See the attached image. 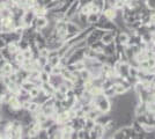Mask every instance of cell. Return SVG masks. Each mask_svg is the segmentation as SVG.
Instances as JSON below:
<instances>
[{
	"instance_id": "obj_1",
	"label": "cell",
	"mask_w": 155,
	"mask_h": 139,
	"mask_svg": "<svg viewBox=\"0 0 155 139\" xmlns=\"http://www.w3.org/2000/svg\"><path fill=\"white\" fill-rule=\"evenodd\" d=\"M105 30L103 29H100V28H93L91 29V31L88 34V36L86 37V44L87 46H89L91 44H93L94 42H96V41H100L101 40V37L103 36V34Z\"/></svg>"
},
{
	"instance_id": "obj_2",
	"label": "cell",
	"mask_w": 155,
	"mask_h": 139,
	"mask_svg": "<svg viewBox=\"0 0 155 139\" xmlns=\"http://www.w3.org/2000/svg\"><path fill=\"white\" fill-rule=\"evenodd\" d=\"M79 9H80V0H73L71 2V5L68 6V8L65 12V19L66 20H71L74 15L78 14Z\"/></svg>"
},
{
	"instance_id": "obj_3",
	"label": "cell",
	"mask_w": 155,
	"mask_h": 139,
	"mask_svg": "<svg viewBox=\"0 0 155 139\" xmlns=\"http://www.w3.org/2000/svg\"><path fill=\"white\" fill-rule=\"evenodd\" d=\"M49 22H50V20L48 18V15H39V16L35 18V20L32 22V26L35 27L36 31H41L43 28H45L49 25Z\"/></svg>"
},
{
	"instance_id": "obj_4",
	"label": "cell",
	"mask_w": 155,
	"mask_h": 139,
	"mask_svg": "<svg viewBox=\"0 0 155 139\" xmlns=\"http://www.w3.org/2000/svg\"><path fill=\"white\" fill-rule=\"evenodd\" d=\"M102 14H103V15L107 18V19H108V20H114V19L116 18V15H117V9L114 6L105 4L103 11H102Z\"/></svg>"
},
{
	"instance_id": "obj_5",
	"label": "cell",
	"mask_w": 155,
	"mask_h": 139,
	"mask_svg": "<svg viewBox=\"0 0 155 139\" xmlns=\"http://www.w3.org/2000/svg\"><path fill=\"white\" fill-rule=\"evenodd\" d=\"M117 35V30H112V31H104L103 36L101 37V42L103 43L104 45L105 44H109V43H112L115 42V37Z\"/></svg>"
},
{
	"instance_id": "obj_6",
	"label": "cell",
	"mask_w": 155,
	"mask_h": 139,
	"mask_svg": "<svg viewBox=\"0 0 155 139\" xmlns=\"http://www.w3.org/2000/svg\"><path fill=\"white\" fill-rule=\"evenodd\" d=\"M103 53L105 56H114V55H116V45H115V42L109 43V44H105L103 48Z\"/></svg>"
},
{
	"instance_id": "obj_7",
	"label": "cell",
	"mask_w": 155,
	"mask_h": 139,
	"mask_svg": "<svg viewBox=\"0 0 155 139\" xmlns=\"http://www.w3.org/2000/svg\"><path fill=\"white\" fill-rule=\"evenodd\" d=\"M100 16H101V13H89L87 14V22L89 26H94L95 23L98 22L100 20Z\"/></svg>"
},
{
	"instance_id": "obj_8",
	"label": "cell",
	"mask_w": 155,
	"mask_h": 139,
	"mask_svg": "<svg viewBox=\"0 0 155 139\" xmlns=\"http://www.w3.org/2000/svg\"><path fill=\"white\" fill-rule=\"evenodd\" d=\"M93 130L97 133L98 138H104V134H105V129H104V125H102V124H100V123H96V122H95Z\"/></svg>"
},
{
	"instance_id": "obj_9",
	"label": "cell",
	"mask_w": 155,
	"mask_h": 139,
	"mask_svg": "<svg viewBox=\"0 0 155 139\" xmlns=\"http://www.w3.org/2000/svg\"><path fill=\"white\" fill-rule=\"evenodd\" d=\"M89 48H91V50H94L95 52L100 53V52H103V48H104V44L101 42V40L100 41H96V42H94L93 44H91L89 45Z\"/></svg>"
},
{
	"instance_id": "obj_10",
	"label": "cell",
	"mask_w": 155,
	"mask_h": 139,
	"mask_svg": "<svg viewBox=\"0 0 155 139\" xmlns=\"http://www.w3.org/2000/svg\"><path fill=\"white\" fill-rule=\"evenodd\" d=\"M114 88H115L116 95H119V96L127 92V89L125 88V86H124L123 84H114Z\"/></svg>"
},
{
	"instance_id": "obj_11",
	"label": "cell",
	"mask_w": 155,
	"mask_h": 139,
	"mask_svg": "<svg viewBox=\"0 0 155 139\" xmlns=\"http://www.w3.org/2000/svg\"><path fill=\"white\" fill-rule=\"evenodd\" d=\"M7 50L9 51V52L12 53V55H15L16 52H19L20 51V48H19V44L16 43V42H13V43H8L6 45Z\"/></svg>"
},
{
	"instance_id": "obj_12",
	"label": "cell",
	"mask_w": 155,
	"mask_h": 139,
	"mask_svg": "<svg viewBox=\"0 0 155 139\" xmlns=\"http://www.w3.org/2000/svg\"><path fill=\"white\" fill-rule=\"evenodd\" d=\"M79 77L84 80V81L91 79V72H89V70H88L87 67H86V68H84V70H81V71H79Z\"/></svg>"
},
{
	"instance_id": "obj_13",
	"label": "cell",
	"mask_w": 155,
	"mask_h": 139,
	"mask_svg": "<svg viewBox=\"0 0 155 139\" xmlns=\"http://www.w3.org/2000/svg\"><path fill=\"white\" fill-rule=\"evenodd\" d=\"M103 94L108 98V99H111V98H114V96H116V93H115V88H114V85L109 88H105L103 89Z\"/></svg>"
},
{
	"instance_id": "obj_14",
	"label": "cell",
	"mask_w": 155,
	"mask_h": 139,
	"mask_svg": "<svg viewBox=\"0 0 155 139\" xmlns=\"http://www.w3.org/2000/svg\"><path fill=\"white\" fill-rule=\"evenodd\" d=\"M78 139H89V131L84 129L78 130Z\"/></svg>"
},
{
	"instance_id": "obj_15",
	"label": "cell",
	"mask_w": 155,
	"mask_h": 139,
	"mask_svg": "<svg viewBox=\"0 0 155 139\" xmlns=\"http://www.w3.org/2000/svg\"><path fill=\"white\" fill-rule=\"evenodd\" d=\"M39 91H41V87H37V86L32 87L31 89L29 91V95H30L31 100L36 99V98L38 96V95H39Z\"/></svg>"
},
{
	"instance_id": "obj_16",
	"label": "cell",
	"mask_w": 155,
	"mask_h": 139,
	"mask_svg": "<svg viewBox=\"0 0 155 139\" xmlns=\"http://www.w3.org/2000/svg\"><path fill=\"white\" fill-rule=\"evenodd\" d=\"M50 77H51L50 73H46L44 71H41L39 72V79H41L42 82H49L50 81Z\"/></svg>"
},
{
	"instance_id": "obj_17",
	"label": "cell",
	"mask_w": 155,
	"mask_h": 139,
	"mask_svg": "<svg viewBox=\"0 0 155 139\" xmlns=\"http://www.w3.org/2000/svg\"><path fill=\"white\" fill-rule=\"evenodd\" d=\"M94 124H95V121H93V119H89V118H86L84 129V130H87V131H89V130H91V129L94 127Z\"/></svg>"
},
{
	"instance_id": "obj_18",
	"label": "cell",
	"mask_w": 155,
	"mask_h": 139,
	"mask_svg": "<svg viewBox=\"0 0 155 139\" xmlns=\"http://www.w3.org/2000/svg\"><path fill=\"white\" fill-rule=\"evenodd\" d=\"M91 95H93V98L94 96H96L98 94H101V93H103V89H102V87H98V86H93L91 87V89L89 91Z\"/></svg>"
},
{
	"instance_id": "obj_19",
	"label": "cell",
	"mask_w": 155,
	"mask_h": 139,
	"mask_svg": "<svg viewBox=\"0 0 155 139\" xmlns=\"http://www.w3.org/2000/svg\"><path fill=\"white\" fill-rule=\"evenodd\" d=\"M145 6L148 8L150 12L155 11V0H145Z\"/></svg>"
},
{
	"instance_id": "obj_20",
	"label": "cell",
	"mask_w": 155,
	"mask_h": 139,
	"mask_svg": "<svg viewBox=\"0 0 155 139\" xmlns=\"http://www.w3.org/2000/svg\"><path fill=\"white\" fill-rule=\"evenodd\" d=\"M138 67L136 66H131L130 65V68H129V75L130 77H136L137 78V75H138Z\"/></svg>"
},
{
	"instance_id": "obj_21",
	"label": "cell",
	"mask_w": 155,
	"mask_h": 139,
	"mask_svg": "<svg viewBox=\"0 0 155 139\" xmlns=\"http://www.w3.org/2000/svg\"><path fill=\"white\" fill-rule=\"evenodd\" d=\"M52 65L51 64H49V63H46L44 66L42 67V71H44V72H46V73H50L51 74V71H52Z\"/></svg>"
},
{
	"instance_id": "obj_22",
	"label": "cell",
	"mask_w": 155,
	"mask_h": 139,
	"mask_svg": "<svg viewBox=\"0 0 155 139\" xmlns=\"http://www.w3.org/2000/svg\"><path fill=\"white\" fill-rule=\"evenodd\" d=\"M147 63H148L149 68L155 67V57H149V58H147Z\"/></svg>"
},
{
	"instance_id": "obj_23",
	"label": "cell",
	"mask_w": 155,
	"mask_h": 139,
	"mask_svg": "<svg viewBox=\"0 0 155 139\" xmlns=\"http://www.w3.org/2000/svg\"><path fill=\"white\" fill-rule=\"evenodd\" d=\"M89 139H98V136H97V133L91 129L89 130Z\"/></svg>"
},
{
	"instance_id": "obj_24",
	"label": "cell",
	"mask_w": 155,
	"mask_h": 139,
	"mask_svg": "<svg viewBox=\"0 0 155 139\" xmlns=\"http://www.w3.org/2000/svg\"><path fill=\"white\" fill-rule=\"evenodd\" d=\"M7 45V43L5 42V40L0 36V49H2V48H5V46Z\"/></svg>"
},
{
	"instance_id": "obj_25",
	"label": "cell",
	"mask_w": 155,
	"mask_h": 139,
	"mask_svg": "<svg viewBox=\"0 0 155 139\" xmlns=\"http://www.w3.org/2000/svg\"><path fill=\"white\" fill-rule=\"evenodd\" d=\"M0 121H1V116H0Z\"/></svg>"
}]
</instances>
